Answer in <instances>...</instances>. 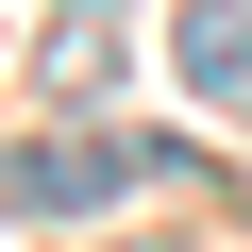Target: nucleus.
<instances>
[{
  "instance_id": "nucleus-1",
  "label": "nucleus",
  "mask_w": 252,
  "mask_h": 252,
  "mask_svg": "<svg viewBox=\"0 0 252 252\" xmlns=\"http://www.w3.org/2000/svg\"><path fill=\"white\" fill-rule=\"evenodd\" d=\"M135 168L152 152H118V135H17V152H0V202H17V219H101Z\"/></svg>"
},
{
  "instance_id": "nucleus-2",
  "label": "nucleus",
  "mask_w": 252,
  "mask_h": 252,
  "mask_svg": "<svg viewBox=\"0 0 252 252\" xmlns=\"http://www.w3.org/2000/svg\"><path fill=\"white\" fill-rule=\"evenodd\" d=\"M185 84H202L219 118H252V17H235V0H219V17L185 34Z\"/></svg>"
}]
</instances>
